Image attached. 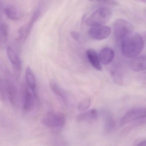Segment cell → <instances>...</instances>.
<instances>
[{
  "label": "cell",
  "mask_w": 146,
  "mask_h": 146,
  "mask_svg": "<svg viewBox=\"0 0 146 146\" xmlns=\"http://www.w3.org/2000/svg\"><path fill=\"white\" fill-rule=\"evenodd\" d=\"M122 54L127 58H133L138 56L143 50L144 41L138 34H131L120 42Z\"/></svg>",
  "instance_id": "1"
},
{
  "label": "cell",
  "mask_w": 146,
  "mask_h": 146,
  "mask_svg": "<svg viewBox=\"0 0 146 146\" xmlns=\"http://www.w3.org/2000/svg\"><path fill=\"white\" fill-rule=\"evenodd\" d=\"M112 11L110 8L101 7L98 8L86 19V24L90 27L104 25L111 19Z\"/></svg>",
  "instance_id": "2"
},
{
  "label": "cell",
  "mask_w": 146,
  "mask_h": 146,
  "mask_svg": "<svg viewBox=\"0 0 146 146\" xmlns=\"http://www.w3.org/2000/svg\"><path fill=\"white\" fill-rule=\"evenodd\" d=\"M42 123L45 126L51 129H59L65 125L66 119L64 114L56 111H50L42 118Z\"/></svg>",
  "instance_id": "3"
},
{
  "label": "cell",
  "mask_w": 146,
  "mask_h": 146,
  "mask_svg": "<svg viewBox=\"0 0 146 146\" xmlns=\"http://www.w3.org/2000/svg\"><path fill=\"white\" fill-rule=\"evenodd\" d=\"M134 28L128 21L123 19L116 20L113 25V35L117 42H121L125 38L132 34Z\"/></svg>",
  "instance_id": "4"
},
{
  "label": "cell",
  "mask_w": 146,
  "mask_h": 146,
  "mask_svg": "<svg viewBox=\"0 0 146 146\" xmlns=\"http://www.w3.org/2000/svg\"><path fill=\"white\" fill-rule=\"evenodd\" d=\"M41 10L40 8H37L33 13L29 22L24 25L19 29L18 33L17 42L19 43L24 42L31 32L32 28L40 16Z\"/></svg>",
  "instance_id": "5"
},
{
  "label": "cell",
  "mask_w": 146,
  "mask_h": 146,
  "mask_svg": "<svg viewBox=\"0 0 146 146\" xmlns=\"http://www.w3.org/2000/svg\"><path fill=\"white\" fill-rule=\"evenodd\" d=\"M146 110L143 108H136L129 110L124 115L120 121L121 126H123L130 123L145 118Z\"/></svg>",
  "instance_id": "6"
},
{
  "label": "cell",
  "mask_w": 146,
  "mask_h": 146,
  "mask_svg": "<svg viewBox=\"0 0 146 146\" xmlns=\"http://www.w3.org/2000/svg\"><path fill=\"white\" fill-rule=\"evenodd\" d=\"M21 98L24 111L27 112L31 111L34 109L35 100L37 98V97L34 94L27 85H23Z\"/></svg>",
  "instance_id": "7"
},
{
  "label": "cell",
  "mask_w": 146,
  "mask_h": 146,
  "mask_svg": "<svg viewBox=\"0 0 146 146\" xmlns=\"http://www.w3.org/2000/svg\"><path fill=\"white\" fill-rule=\"evenodd\" d=\"M7 54L15 74L19 76L22 70V63L17 50L14 46L10 45L7 48Z\"/></svg>",
  "instance_id": "8"
},
{
  "label": "cell",
  "mask_w": 146,
  "mask_h": 146,
  "mask_svg": "<svg viewBox=\"0 0 146 146\" xmlns=\"http://www.w3.org/2000/svg\"><path fill=\"white\" fill-rule=\"evenodd\" d=\"M4 81L7 97L12 106H17L19 104V96L17 86L9 78H5Z\"/></svg>",
  "instance_id": "9"
},
{
  "label": "cell",
  "mask_w": 146,
  "mask_h": 146,
  "mask_svg": "<svg viewBox=\"0 0 146 146\" xmlns=\"http://www.w3.org/2000/svg\"><path fill=\"white\" fill-rule=\"evenodd\" d=\"M111 33L110 27L104 25L94 26L89 31L90 37L96 40H104L109 36Z\"/></svg>",
  "instance_id": "10"
},
{
  "label": "cell",
  "mask_w": 146,
  "mask_h": 146,
  "mask_svg": "<svg viewBox=\"0 0 146 146\" xmlns=\"http://www.w3.org/2000/svg\"><path fill=\"white\" fill-rule=\"evenodd\" d=\"M4 7L0 1V47L3 48L6 45L8 40V27L2 19Z\"/></svg>",
  "instance_id": "11"
},
{
  "label": "cell",
  "mask_w": 146,
  "mask_h": 146,
  "mask_svg": "<svg viewBox=\"0 0 146 146\" xmlns=\"http://www.w3.org/2000/svg\"><path fill=\"white\" fill-rule=\"evenodd\" d=\"M4 12L11 20L17 21L22 18L24 13L18 7L12 5H8L4 8Z\"/></svg>",
  "instance_id": "12"
},
{
  "label": "cell",
  "mask_w": 146,
  "mask_h": 146,
  "mask_svg": "<svg viewBox=\"0 0 146 146\" xmlns=\"http://www.w3.org/2000/svg\"><path fill=\"white\" fill-rule=\"evenodd\" d=\"M25 80L26 84L29 88L31 90L34 94L37 97V92H36V78L34 72L30 66H28L26 68L25 73Z\"/></svg>",
  "instance_id": "13"
},
{
  "label": "cell",
  "mask_w": 146,
  "mask_h": 146,
  "mask_svg": "<svg viewBox=\"0 0 146 146\" xmlns=\"http://www.w3.org/2000/svg\"><path fill=\"white\" fill-rule=\"evenodd\" d=\"M131 70L135 72L145 70L146 68V60L145 56H137L133 58L130 63Z\"/></svg>",
  "instance_id": "14"
},
{
  "label": "cell",
  "mask_w": 146,
  "mask_h": 146,
  "mask_svg": "<svg viewBox=\"0 0 146 146\" xmlns=\"http://www.w3.org/2000/svg\"><path fill=\"white\" fill-rule=\"evenodd\" d=\"M98 57L100 63L103 64L108 65L113 60L114 52L110 48H104L100 51Z\"/></svg>",
  "instance_id": "15"
},
{
  "label": "cell",
  "mask_w": 146,
  "mask_h": 146,
  "mask_svg": "<svg viewBox=\"0 0 146 146\" xmlns=\"http://www.w3.org/2000/svg\"><path fill=\"white\" fill-rule=\"evenodd\" d=\"M98 118V113L96 109H92L84 111L77 115L76 119L79 122H89L95 121Z\"/></svg>",
  "instance_id": "16"
},
{
  "label": "cell",
  "mask_w": 146,
  "mask_h": 146,
  "mask_svg": "<svg viewBox=\"0 0 146 146\" xmlns=\"http://www.w3.org/2000/svg\"><path fill=\"white\" fill-rule=\"evenodd\" d=\"M86 54L92 66L97 70L101 71L102 68L96 51L93 49H88L86 52Z\"/></svg>",
  "instance_id": "17"
},
{
  "label": "cell",
  "mask_w": 146,
  "mask_h": 146,
  "mask_svg": "<svg viewBox=\"0 0 146 146\" xmlns=\"http://www.w3.org/2000/svg\"><path fill=\"white\" fill-rule=\"evenodd\" d=\"M50 88L53 93L59 97L64 102H67V97L66 93L64 90L54 80L50 81Z\"/></svg>",
  "instance_id": "18"
},
{
  "label": "cell",
  "mask_w": 146,
  "mask_h": 146,
  "mask_svg": "<svg viewBox=\"0 0 146 146\" xmlns=\"http://www.w3.org/2000/svg\"><path fill=\"white\" fill-rule=\"evenodd\" d=\"M91 105V100L89 98H86L82 101L78 106V111L80 112H83L88 110Z\"/></svg>",
  "instance_id": "19"
},
{
  "label": "cell",
  "mask_w": 146,
  "mask_h": 146,
  "mask_svg": "<svg viewBox=\"0 0 146 146\" xmlns=\"http://www.w3.org/2000/svg\"><path fill=\"white\" fill-rule=\"evenodd\" d=\"M6 93L5 88V82L4 79L0 77V100L3 102L6 101Z\"/></svg>",
  "instance_id": "20"
},
{
  "label": "cell",
  "mask_w": 146,
  "mask_h": 146,
  "mask_svg": "<svg viewBox=\"0 0 146 146\" xmlns=\"http://www.w3.org/2000/svg\"><path fill=\"white\" fill-rule=\"evenodd\" d=\"M113 78L115 82L117 84H123V78L120 72L117 71H113L112 72Z\"/></svg>",
  "instance_id": "21"
},
{
  "label": "cell",
  "mask_w": 146,
  "mask_h": 146,
  "mask_svg": "<svg viewBox=\"0 0 146 146\" xmlns=\"http://www.w3.org/2000/svg\"><path fill=\"white\" fill-rule=\"evenodd\" d=\"M146 141L145 138H138L135 140L134 142V146H143L146 144Z\"/></svg>",
  "instance_id": "22"
},
{
  "label": "cell",
  "mask_w": 146,
  "mask_h": 146,
  "mask_svg": "<svg viewBox=\"0 0 146 146\" xmlns=\"http://www.w3.org/2000/svg\"><path fill=\"white\" fill-rule=\"evenodd\" d=\"M98 2L103 4H109V5H117L118 3L115 0H97Z\"/></svg>",
  "instance_id": "23"
},
{
  "label": "cell",
  "mask_w": 146,
  "mask_h": 146,
  "mask_svg": "<svg viewBox=\"0 0 146 146\" xmlns=\"http://www.w3.org/2000/svg\"><path fill=\"white\" fill-rule=\"evenodd\" d=\"M70 34L73 39H75L76 40L78 41L80 36H79V34L77 32H76V31H72Z\"/></svg>",
  "instance_id": "24"
},
{
  "label": "cell",
  "mask_w": 146,
  "mask_h": 146,
  "mask_svg": "<svg viewBox=\"0 0 146 146\" xmlns=\"http://www.w3.org/2000/svg\"><path fill=\"white\" fill-rule=\"evenodd\" d=\"M141 1L143 3H146V0H141Z\"/></svg>",
  "instance_id": "25"
},
{
  "label": "cell",
  "mask_w": 146,
  "mask_h": 146,
  "mask_svg": "<svg viewBox=\"0 0 146 146\" xmlns=\"http://www.w3.org/2000/svg\"><path fill=\"white\" fill-rule=\"evenodd\" d=\"M90 1H93V0H90Z\"/></svg>",
  "instance_id": "26"
}]
</instances>
